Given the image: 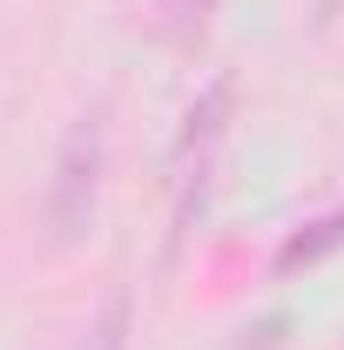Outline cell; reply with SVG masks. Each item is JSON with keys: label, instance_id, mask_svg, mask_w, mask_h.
<instances>
[{"label": "cell", "instance_id": "1", "mask_svg": "<svg viewBox=\"0 0 344 350\" xmlns=\"http://www.w3.org/2000/svg\"><path fill=\"white\" fill-rule=\"evenodd\" d=\"M95 189H101V115H82L61 142V155H54V189H47V222H54L61 243L88 229Z\"/></svg>", "mask_w": 344, "mask_h": 350}, {"label": "cell", "instance_id": "2", "mask_svg": "<svg viewBox=\"0 0 344 350\" xmlns=\"http://www.w3.org/2000/svg\"><path fill=\"white\" fill-rule=\"evenodd\" d=\"M230 108H236V75H216L196 101H189V115H182V142H175V155L189 162V155H203L216 135L230 129Z\"/></svg>", "mask_w": 344, "mask_h": 350}, {"label": "cell", "instance_id": "3", "mask_svg": "<svg viewBox=\"0 0 344 350\" xmlns=\"http://www.w3.org/2000/svg\"><path fill=\"white\" fill-rule=\"evenodd\" d=\"M338 243H344V216H331V222H310V236L284 243V269H297V262L324 256V250H338Z\"/></svg>", "mask_w": 344, "mask_h": 350}]
</instances>
